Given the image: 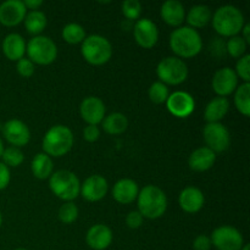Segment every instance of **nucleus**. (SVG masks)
<instances>
[{
  "label": "nucleus",
  "mask_w": 250,
  "mask_h": 250,
  "mask_svg": "<svg viewBox=\"0 0 250 250\" xmlns=\"http://www.w3.org/2000/svg\"><path fill=\"white\" fill-rule=\"evenodd\" d=\"M49 187L54 195L65 202H72L80 195L81 182L77 176L68 170H59L49 177Z\"/></svg>",
  "instance_id": "nucleus-6"
},
{
  "label": "nucleus",
  "mask_w": 250,
  "mask_h": 250,
  "mask_svg": "<svg viewBox=\"0 0 250 250\" xmlns=\"http://www.w3.org/2000/svg\"><path fill=\"white\" fill-rule=\"evenodd\" d=\"M210 239L217 250H241L244 246L242 233L232 226L217 227L214 229Z\"/></svg>",
  "instance_id": "nucleus-9"
},
{
  "label": "nucleus",
  "mask_w": 250,
  "mask_h": 250,
  "mask_svg": "<svg viewBox=\"0 0 250 250\" xmlns=\"http://www.w3.org/2000/svg\"><path fill=\"white\" fill-rule=\"evenodd\" d=\"M241 250H250V247H249V244H244V246H243V248H242Z\"/></svg>",
  "instance_id": "nucleus-45"
},
{
  "label": "nucleus",
  "mask_w": 250,
  "mask_h": 250,
  "mask_svg": "<svg viewBox=\"0 0 250 250\" xmlns=\"http://www.w3.org/2000/svg\"><path fill=\"white\" fill-rule=\"evenodd\" d=\"M31 168L34 177L39 178V180H45V178H49L53 175V160H51L50 156L46 155L45 153H39L37 154L33 158V160H32Z\"/></svg>",
  "instance_id": "nucleus-26"
},
{
  "label": "nucleus",
  "mask_w": 250,
  "mask_h": 250,
  "mask_svg": "<svg viewBox=\"0 0 250 250\" xmlns=\"http://www.w3.org/2000/svg\"><path fill=\"white\" fill-rule=\"evenodd\" d=\"M107 181L100 175H92L81 185V194L88 202H99L106 195Z\"/></svg>",
  "instance_id": "nucleus-17"
},
{
  "label": "nucleus",
  "mask_w": 250,
  "mask_h": 250,
  "mask_svg": "<svg viewBox=\"0 0 250 250\" xmlns=\"http://www.w3.org/2000/svg\"><path fill=\"white\" fill-rule=\"evenodd\" d=\"M156 73L164 84L177 85L187 80L188 67L182 59L177 56H167L158 63Z\"/></svg>",
  "instance_id": "nucleus-8"
},
{
  "label": "nucleus",
  "mask_w": 250,
  "mask_h": 250,
  "mask_svg": "<svg viewBox=\"0 0 250 250\" xmlns=\"http://www.w3.org/2000/svg\"><path fill=\"white\" fill-rule=\"evenodd\" d=\"M62 38L63 41L70 44L82 43L85 39V31L81 24L78 23H67L62 28Z\"/></svg>",
  "instance_id": "nucleus-30"
},
{
  "label": "nucleus",
  "mask_w": 250,
  "mask_h": 250,
  "mask_svg": "<svg viewBox=\"0 0 250 250\" xmlns=\"http://www.w3.org/2000/svg\"><path fill=\"white\" fill-rule=\"evenodd\" d=\"M23 21L27 31L32 34H36V36H38L39 33L44 31V28L46 27V22H48L45 14L41 10H33V11L27 12Z\"/></svg>",
  "instance_id": "nucleus-28"
},
{
  "label": "nucleus",
  "mask_w": 250,
  "mask_h": 250,
  "mask_svg": "<svg viewBox=\"0 0 250 250\" xmlns=\"http://www.w3.org/2000/svg\"><path fill=\"white\" fill-rule=\"evenodd\" d=\"M203 136L207 146L211 149L215 154L227 150L231 142V136L225 125L221 122L216 124H207L203 129Z\"/></svg>",
  "instance_id": "nucleus-10"
},
{
  "label": "nucleus",
  "mask_w": 250,
  "mask_h": 250,
  "mask_svg": "<svg viewBox=\"0 0 250 250\" xmlns=\"http://www.w3.org/2000/svg\"><path fill=\"white\" fill-rule=\"evenodd\" d=\"M16 68H17V72L22 76V77H31L32 75L34 73V63L29 60L28 58H22L20 59L19 61L16 62Z\"/></svg>",
  "instance_id": "nucleus-37"
},
{
  "label": "nucleus",
  "mask_w": 250,
  "mask_h": 250,
  "mask_svg": "<svg viewBox=\"0 0 250 250\" xmlns=\"http://www.w3.org/2000/svg\"><path fill=\"white\" fill-rule=\"evenodd\" d=\"M2 164L9 167H17V166L21 165L24 160L23 153L21 151V149L16 148V146H9V148L4 149L2 151Z\"/></svg>",
  "instance_id": "nucleus-32"
},
{
  "label": "nucleus",
  "mask_w": 250,
  "mask_h": 250,
  "mask_svg": "<svg viewBox=\"0 0 250 250\" xmlns=\"http://www.w3.org/2000/svg\"><path fill=\"white\" fill-rule=\"evenodd\" d=\"M73 133L67 126L56 125L48 129L43 138V150L46 155L60 158L67 154L73 146Z\"/></svg>",
  "instance_id": "nucleus-4"
},
{
  "label": "nucleus",
  "mask_w": 250,
  "mask_h": 250,
  "mask_svg": "<svg viewBox=\"0 0 250 250\" xmlns=\"http://www.w3.org/2000/svg\"><path fill=\"white\" fill-rule=\"evenodd\" d=\"M143 219L144 217L142 216V214L139 211H131L128 212V215H127L126 224L129 229H136L142 226V224H143Z\"/></svg>",
  "instance_id": "nucleus-38"
},
{
  "label": "nucleus",
  "mask_w": 250,
  "mask_h": 250,
  "mask_svg": "<svg viewBox=\"0 0 250 250\" xmlns=\"http://www.w3.org/2000/svg\"><path fill=\"white\" fill-rule=\"evenodd\" d=\"M78 214H80L78 208L72 202H65L61 205L60 209H59V219H60L62 224L66 225L75 222L77 220Z\"/></svg>",
  "instance_id": "nucleus-34"
},
{
  "label": "nucleus",
  "mask_w": 250,
  "mask_h": 250,
  "mask_svg": "<svg viewBox=\"0 0 250 250\" xmlns=\"http://www.w3.org/2000/svg\"><path fill=\"white\" fill-rule=\"evenodd\" d=\"M168 95V88L167 85L164 84L163 82L158 81V82H154L153 84L149 88V98L153 103L155 104H163V103H166Z\"/></svg>",
  "instance_id": "nucleus-33"
},
{
  "label": "nucleus",
  "mask_w": 250,
  "mask_h": 250,
  "mask_svg": "<svg viewBox=\"0 0 250 250\" xmlns=\"http://www.w3.org/2000/svg\"><path fill=\"white\" fill-rule=\"evenodd\" d=\"M212 27L222 37H234L244 26V16L238 7L224 5L215 11L211 17Z\"/></svg>",
  "instance_id": "nucleus-3"
},
{
  "label": "nucleus",
  "mask_w": 250,
  "mask_h": 250,
  "mask_svg": "<svg viewBox=\"0 0 250 250\" xmlns=\"http://www.w3.org/2000/svg\"><path fill=\"white\" fill-rule=\"evenodd\" d=\"M4 144H2V141H1V138H0V158H1V155H2V151H4Z\"/></svg>",
  "instance_id": "nucleus-44"
},
{
  "label": "nucleus",
  "mask_w": 250,
  "mask_h": 250,
  "mask_svg": "<svg viewBox=\"0 0 250 250\" xmlns=\"http://www.w3.org/2000/svg\"><path fill=\"white\" fill-rule=\"evenodd\" d=\"M10 178H11V175H10V168L7 167L5 164L0 163V190L5 189V188L9 186Z\"/></svg>",
  "instance_id": "nucleus-41"
},
{
  "label": "nucleus",
  "mask_w": 250,
  "mask_h": 250,
  "mask_svg": "<svg viewBox=\"0 0 250 250\" xmlns=\"http://www.w3.org/2000/svg\"><path fill=\"white\" fill-rule=\"evenodd\" d=\"M42 4H43L42 0H24L23 1L24 7H26V9H29L31 11H33V10H38V7L42 6Z\"/></svg>",
  "instance_id": "nucleus-42"
},
{
  "label": "nucleus",
  "mask_w": 250,
  "mask_h": 250,
  "mask_svg": "<svg viewBox=\"0 0 250 250\" xmlns=\"http://www.w3.org/2000/svg\"><path fill=\"white\" fill-rule=\"evenodd\" d=\"M216 161V154L208 146H200L195 149L188 159V165L193 171L203 172L214 166Z\"/></svg>",
  "instance_id": "nucleus-21"
},
{
  "label": "nucleus",
  "mask_w": 250,
  "mask_h": 250,
  "mask_svg": "<svg viewBox=\"0 0 250 250\" xmlns=\"http://www.w3.org/2000/svg\"><path fill=\"white\" fill-rule=\"evenodd\" d=\"M211 10H210L209 6H207V5H194L188 11L186 20L189 24L188 27L197 29L207 26L211 21Z\"/></svg>",
  "instance_id": "nucleus-25"
},
{
  "label": "nucleus",
  "mask_w": 250,
  "mask_h": 250,
  "mask_svg": "<svg viewBox=\"0 0 250 250\" xmlns=\"http://www.w3.org/2000/svg\"><path fill=\"white\" fill-rule=\"evenodd\" d=\"M133 36L139 46L150 49L158 43L159 29L151 20L139 19L133 27Z\"/></svg>",
  "instance_id": "nucleus-14"
},
{
  "label": "nucleus",
  "mask_w": 250,
  "mask_h": 250,
  "mask_svg": "<svg viewBox=\"0 0 250 250\" xmlns=\"http://www.w3.org/2000/svg\"><path fill=\"white\" fill-rule=\"evenodd\" d=\"M236 75L244 81V83L250 82V55L246 54L238 59L234 70Z\"/></svg>",
  "instance_id": "nucleus-36"
},
{
  "label": "nucleus",
  "mask_w": 250,
  "mask_h": 250,
  "mask_svg": "<svg viewBox=\"0 0 250 250\" xmlns=\"http://www.w3.org/2000/svg\"><path fill=\"white\" fill-rule=\"evenodd\" d=\"M4 55L11 61H19L26 54V42L19 33H10L4 38L1 44Z\"/></svg>",
  "instance_id": "nucleus-22"
},
{
  "label": "nucleus",
  "mask_w": 250,
  "mask_h": 250,
  "mask_svg": "<svg viewBox=\"0 0 250 250\" xmlns=\"http://www.w3.org/2000/svg\"><path fill=\"white\" fill-rule=\"evenodd\" d=\"M160 15L167 24L180 27L185 21L186 10L182 2L178 0H167L161 5Z\"/></svg>",
  "instance_id": "nucleus-23"
},
{
  "label": "nucleus",
  "mask_w": 250,
  "mask_h": 250,
  "mask_svg": "<svg viewBox=\"0 0 250 250\" xmlns=\"http://www.w3.org/2000/svg\"><path fill=\"white\" fill-rule=\"evenodd\" d=\"M122 14L127 20H139L142 14V4L138 0H125L122 2Z\"/></svg>",
  "instance_id": "nucleus-35"
},
{
  "label": "nucleus",
  "mask_w": 250,
  "mask_h": 250,
  "mask_svg": "<svg viewBox=\"0 0 250 250\" xmlns=\"http://www.w3.org/2000/svg\"><path fill=\"white\" fill-rule=\"evenodd\" d=\"M226 51L232 56V58L239 59L243 55H246L247 51V42L242 38L241 36H234L231 37L229 41L226 42Z\"/></svg>",
  "instance_id": "nucleus-31"
},
{
  "label": "nucleus",
  "mask_w": 250,
  "mask_h": 250,
  "mask_svg": "<svg viewBox=\"0 0 250 250\" xmlns=\"http://www.w3.org/2000/svg\"><path fill=\"white\" fill-rule=\"evenodd\" d=\"M1 224H2V216H1V212H0V227H1Z\"/></svg>",
  "instance_id": "nucleus-46"
},
{
  "label": "nucleus",
  "mask_w": 250,
  "mask_h": 250,
  "mask_svg": "<svg viewBox=\"0 0 250 250\" xmlns=\"http://www.w3.org/2000/svg\"><path fill=\"white\" fill-rule=\"evenodd\" d=\"M166 106L167 110L176 117L185 119L188 117L195 109L194 98L187 92H173L172 94L168 95L166 100Z\"/></svg>",
  "instance_id": "nucleus-11"
},
{
  "label": "nucleus",
  "mask_w": 250,
  "mask_h": 250,
  "mask_svg": "<svg viewBox=\"0 0 250 250\" xmlns=\"http://www.w3.org/2000/svg\"><path fill=\"white\" fill-rule=\"evenodd\" d=\"M137 202H138V211L146 219H159L165 214L167 209V197L158 186L148 185L143 187V189L139 190Z\"/></svg>",
  "instance_id": "nucleus-2"
},
{
  "label": "nucleus",
  "mask_w": 250,
  "mask_h": 250,
  "mask_svg": "<svg viewBox=\"0 0 250 250\" xmlns=\"http://www.w3.org/2000/svg\"><path fill=\"white\" fill-rule=\"evenodd\" d=\"M241 32H243V34H242V38L244 39V41L247 42V44H249L250 43V24L249 23H244V26H243V28H242V31Z\"/></svg>",
  "instance_id": "nucleus-43"
},
{
  "label": "nucleus",
  "mask_w": 250,
  "mask_h": 250,
  "mask_svg": "<svg viewBox=\"0 0 250 250\" xmlns=\"http://www.w3.org/2000/svg\"><path fill=\"white\" fill-rule=\"evenodd\" d=\"M83 137L87 142H97L100 137V129L94 125H88L83 129Z\"/></svg>",
  "instance_id": "nucleus-40"
},
{
  "label": "nucleus",
  "mask_w": 250,
  "mask_h": 250,
  "mask_svg": "<svg viewBox=\"0 0 250 250\" xmlns=\"http://www.w3.org/2000/svg\"><path fill=\"white\" fill-rule=\"evenodd\" d=\"M211 246V239L207 234H199L193 242V249L194 250H210Z\"/></svg>",
  "instance_id": "nucleus-39"
},
{
  "label": "nucleus",
  "mask_w": 250,
  "mask_h": 250,
  "mask_svg": "<svg viewBox=\"0 0 250 250\" xmlns=\"http://www.w3.org/2000/svg\"><path fill=\"white\" fill-rule=\"evenodd\" d=\"M2 136L11 144L12 146H23L31 139V131L28 126L21 120L12 119L9 120L4 126L1 127Z\"/></svg>",
  "instance_id": "nucleus-12"
},
{
  "label": "nucleus",
  "mask_w": 250,
  "mask_h": 250,
  "mask_svg": "<svg viewBox=\"0 0 250 250\" xmlns=\"http://www.w3.org/2000/svg\"><path fill=\"white\" fill-rule=\"evenodd\" d=\"M80 112L82 119L88 125L98 126V124H100L104 120L106 109H105L104 102L100 98L87 97L81 103Z\"/></svg>",
  "instance_id": "nucleus-16"
},
{
  "label": "nucleus",
  "mask_w": 250,
  "mask_h": 250,
  "mask_svg": "<svg viewBox=\"0 0 250 250\" xmlns=\"http://www.w3.org/2000/svg\"><path fill=\"white\" fill-rule=\"evenodd\" d=\"M26 53L33 63L50 65L58 56V46L49 37L36 36L26 45Z\"/></svg>",
  "instance_id": "nucleus-7"
},
{
  "label": "nucleus",
  "mask_w": 250,
  "mask_h": 250,
  "mask_svg": "<svg viewBox=\"0 0 250 250\" xmlns=\"http://www.w3.org/2000/svg\"><path fill=\"white\" fill-rule=\"evenodd\" d=\"M170 48L177 55V58H194L202 51V36L197 29L188 26L177 27L170 34Z\"/></svg>",
  "instance_id": "nucleus-1"
},
{
  "label": "nucleus",
  "mask_w": 250,
  "mask_h": 250,
  "mask_svg": "<svg viewBox=\"0 0 250 250\" xmlns=\"http://www.w3.org/2000/svg\"><path fill=\"white\" fill-rule=\"evenodd\" d=\"M234 105L244 116L250 115V83H243L234 90Z\"/></svg>",
  "instance_id": "nucleus-29"
},
{
  "label": "nucleus",
  "mask_w": 250,
  "mask_h": 250,
  "mask_svg": "<svg viewBox=\"0 0 250 250\" xmlns=\"http://www.w3.org/2000/svg\"><path fill=\"white\" fill-rule=\"evenodd\" d=\"M139 193L138 185L131 178H122L115 183L112 197L120 204H131L137 199Z\"/></svg>",
  "instance_id": "nucleus-20"
},
{
  "label": "nucleus",
  "mask_w": 250,
  "mask_h": 250,
  "mask_svg": "<svg viewBox=\"0 0 250 250\" xmlns=\"http://www.w3.org/2000/svg\"><path fill=\"white\" fill-rule=\"evenodd\" d=\"M229 109V102L227 98L216 97L210 100L205 106L204 117L208 124L220 122L227 115Z\"/></svg>",
  "instance_id": "nucleus-24"
},
{
  "label": "nucleus",
  "mask_w": 250,
  "mask_h": 250,
  "mask_svg": "<svg viewBox=\"0 0 250 250\" xmlns=\"http://www.w3.org/2000/svg\"><path fill=\"white\" fill-rule=\"evenodd\" d=\"M211 85L214 92L219 97L226 98L227 95L232 94L238 87V76L231 67L220 68L212 77Z\"/></svg>",
  "instance_id": "nucleus-13"
},
{
  "label": "nucleus",
  "mask_w": 250,
  "mask_h": 250,
  "mask_svg": "<svg viewBox=\"0 0 250 250\" xmlns=\"http://www.w3.org/2000/svg\"><path fill=\"white\" fill-rule=\"evenodd\" d=\"M103 128L106 133L109 134H121L128 127V120L121 112H112V114L107 115L104 117L102 121Z\"/></svg>",
  "instance_id": "nucleus-27"
},
{
  "label": "nucleus",
  "mask_w": 250,
  "mask_h": 250,
  "mask_svg": "<svg viewBox=\"0 0 250 250\" xmlns=\"http://www.w3.org/2000/svg\"><path fill=\"white\" fill-rule=\"evenodd\" d=\"M87 244L94 250H104L111 244L112 231L106 225L98 224L90 227L85 236Z\"/></svg>",
  "instance_id": "nucleus-19"
},
{
  "label": "nucleus",
  "mask_w": 250,
  "mask_h": 250,
  "mask_svg": "<svg viewBox=\"0 0 250 250\" xmlns=\"http://www.w3.org/2000/svg\"><path fill=\"white\" fill-rule=\"evenodd\" d=\"M81 53L84 60L90 65L100 66L106 63L112 56V45L109 39L100 34L85 37L82 42Z\"/></svg>",
  "instance_id": "nucleus-5"
},
{
  "label": "nucleus",
  "mask_w": 250,
  "mask_h": 250,
  "mask_svg": "<svg viewBox=\"0 0 250 250\" xmlns=\"http://www.w3.org/2000/svg\"><path fill=\"white\" fill-rule=\"evenodd\" d=\"M15 250H27V249H24V248H19V249H15Z\"/></svg>",
  "instance_id": "nucleus-47"
},
{
  "label": "nucleus",
  "mask_w": 250,
  "mask_h": 250,
  "mask_svg": "<svg viewBox=\"0 0 250 250\" xmlns=\"http://www.w3.org/2000/svg\"><path fill=\"white\" fill-rule=\"evenodd\" d=\"M205 197L202 190L197 187H187L180 193L178 204L183 211L195 214L204 207Z\"/></svg>",
  "instance_id": "nucleus-18"
},
{
  "label": "nucleus",
  "mask_w": 250,
  "mask_h": 250,
  "mask_svg": "<svg viewBox=\"0 0 250 250\" xmlns=\"http://www.w3.org/2000/svg\"><path fill=\"white\" fill-rule=\"evenodd\" d=\"M27 14L23 1L6 0L0 5V23L6 27H14L21 23Z\"/></svg>",
  "instance_id": "nucleus-15"
}]
</instances>
